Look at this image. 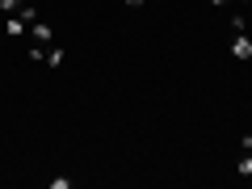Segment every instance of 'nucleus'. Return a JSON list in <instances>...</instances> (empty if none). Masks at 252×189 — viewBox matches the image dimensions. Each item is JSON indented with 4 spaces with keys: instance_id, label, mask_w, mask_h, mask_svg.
<instances>
[{
    "instance_id": "423d86ee",
    "label": "nucleus",
    "mask_w": 252,
    "mask_h": 189,
    "mask_svg": "<svg viewBox=\"0 0 252 189\" xmlns=\"http://www.w3.org/2000/svg\"><path fill=\"white\" fill-rule=\"evenodd\" d=\"M231 34H248V17L244 13H231Z\"/></svg>"
},
{
    "instance_id": "9d476101",
    "label": "nucleus",
    "mask_w": 252,
    "mask_h": 189,
    "mask_svg": "<svg viewBox=\"0 0 252 189\" xmlns=\"http://www.w3.org/2000/svg\"><path fill=\"white\" fill-rule=\"evenodd\" d=\"M210 4H215V9H223V4H227V0H210Z\"/></svg>"
},
{
    "instance_id": "20e7f679",
    "label": "nucleus",
    "mask_w": 252,
    "mask_h": 189,
    "mask_svg": "<svg viewBox=\"0 0 252 189\" xmlns=\"http://www.w3.org/2000/svg\"><path fill=\"white\" fill-rule=\"evenodd\" d=\"M42 63L46 67H63V63H67V51H63V46H42Z\"/></svg>"
},
{
    "instance_id": "9b49d317",
    "label": "nucleus",
    "mask_w": 252,
    "mask_h": 189,
    "mask_svg": "<svg viewBox=\"0 0 252 189\" xmlns=\"http://www.w3.org/2000/svg\"><path fill=\"white\" fill-rule=\"evenodd\" d=\"M235 4H252V0H235Z\"/></svg>"
},
{
    "instance_id": "0eeeda50",
    "label": "nucleus",
    "mask_w": 252,
    "mask_h": 189,
    "mask_svg": "<svg viewBox=\"0 0 252 189\" xmlns=\"http://www.w3.org/2000/svg\"><path fill=\"white\" fill-rule=\"evenodd\" d=\"M235 172H240V177H252V152H244V156H240V164H235Z\"/></svg>"
},
{
    "instance_id": "7ed1b4c3",
    "label": "nucleus",
    "mask_w": 252,
    "mask_h": 189,
    "mask_svg": "<svg viewBox=\"0 0 252 189\" xmlns=\"http://www.w3.org/2000/svg\"><path fill=\"white\" fill-rule=\"evenodd\" d=\"M30 34V21L21 17V13H13L9 21H4V38H26Z\"/></svg>"
},
{
    "instance_id": "f8f14e48",
    "label": "nucleus",
    "mask_w": 252,
    "mask_h": 189,
    "mask_svg": "<svg viewBox=\"0 0 252 189\" xmlns=\"http://www.w3.org/2000/svg\"><path fill=\"white\" fill-rule=\"evenodd\" d=\"M0 46H4V34H0Z\"/></svg>"
},
{
    "instance_id": "39448f33",
    "label": "nucleus",
    "mask_w": 252,
    "mask_h": 189,
    "mask_svg": "<svg viewBox=\"0 0 252 189\" xmlns=\"http://www.w3.org/2000/svg\"><path fill=\"white\" fill-rule=\"evenodd\" d=\"M26 9V0H0V13H4V17H13V13H21Z\"/></svg>"
},
{
    "instance_id": "f03ea898",
    "label": "nucleus",
    "mask_w": 252,
    "mask_h": 189,
    "mask_svg": "<svg viewBox=\"0 0 252 189\" xmlns=\"http://www.w3.org/2000/svg\"><path fill=\"white\" fill-rule=\"evenodd\" d=\"M231 59H240V63L252 59V38H248V34H235V38H231Z\"/></svg>"
},
{
    "instance_id": "f257e3e1",
    "label": "nucleus",
    "mask_w": 252,
    "mask_h": 189,
    "mask_svg": "<svg viewBox=\"0 0 252 189\" xmlns=\"http://www.w3.org/2000/svg\"><path fill=\"white\" fill-rule=\"evenodd\" d=\"M26 38H30V42H42V46H46V42H55V26L38 17V21H30V34H26Z\"/></svg>"
},
{
    "instance_id": "6e6552de",
    "label": "nucleus",
    "mask_w": 252,
    "mask_h": 189,
    "mask_svg": "<svg viewBox=\"0 0 252 189\" xmlns=\"http://www.w3.org/2000/svg\"><path fill=\"white\" fill-rule=\"evenodd\" d=\"M240 147H244V152H252V135H244V139H240Z\"/></svg>"
},
{
    "instance_id": "1a4fd4ad",
    "label": "nucleus",
    "mask_w": 252,
    "mask_h": 189,
    "mask_svg": "<svg viewBox=\"0 0 252 189\" xmlns=\"http://www.w3.org/2000/svg\"><path fill=\"white\" fill-rule=\"evenodd\" d=\"M126 4H130V9H143V4H147V0H126Z\"/></svg>"
}]
</instances>
